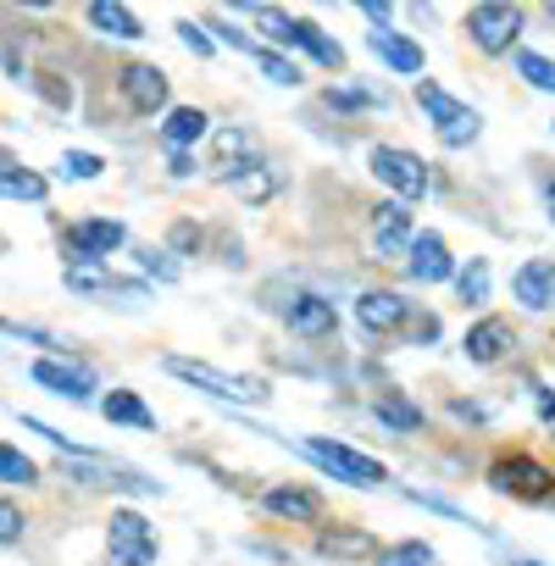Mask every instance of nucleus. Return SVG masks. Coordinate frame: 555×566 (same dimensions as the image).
Listing matches in <instances>:
<instances>
[{
    "label": "nucleus",
    "instance_id": "obj_1",
    "mask_svg": "<svg viewBox=\"0 0 555 566\" xmlns=\"http://www.w3.org/2000/svg\"><path fill=\"white\" fill-rule=\"evenodd\" d=\"M178 384H189V389H206V395H217V400H228V406H266V384L261 378H239V373H222V367H211V361H189V356H167L161 361Z\"/></svg>",
    "mask_w": 555,
    "mask_h": 566
},
{
    "label": "nucleus",
    "instance_id": "obj_2",
    "mask_svg": "<svg viewBox=\"0 0 555 566\" xmlns=\"http://www.w3.org/2000/svg\"><path fill=\"white\" fill-rule=\"evenodd\" d=\"M255 29L266 34V40H278V45H295V51H306V56H317L323 67H345V45L339 40H328L317 23H306V18H290V12H272V7H255Z\"/></svg>",
    "mask_w": 555,
    "mask_h": 566
},
{
    "label": "nucleus",
    "instance_id": "obj_3",
    "mask_svg": "<svg viewBox=\"0 0 555 566\" xmlns=\"http://www.w3.org/2000/svg\"><path fill=\"white\" fill-rule=\"evenodd\" d=\"M417 106L428 112V123H433L439 145H450V150L472 145V139H478V128H483V117H478V112H472L467 101L444 95L439 84H417Z\"/></svg>",
    "mask_w": 555,
    "mask_h": 566
},
{
    "label": "nucleus",
    "instance_id": "obj_4",
    "mask_svg": "<svg viewBox=\"0 0 555 566\" xmlns=\"http://www.w3.org/2000/svg\"><path fill=\"white\" fill-rule=\"evenodd\" d=\"M156 527L139 511H112L106 522V560L112 566H156Z\"/></svg>",
    "mask_w": 555,
    "mask_h": 566
},
{
    "label": "nucleus",
    "instance_id": "obj_5",
    "mask_svg": "<svg viewBox=\"0 0 555 566\" xmlns=\"http://www.w3.org/2000/svg\"><path fill=\"white\" fill-rule=\"evenodd\" d=\"M489 483L511 500H555V472L533 455H500L489 467Z\"/></svg>",
    "mask_w": 555,
    "mask_h": 566
},
{
    "label": "nucleus",
    "instance_id": "obj_6",
    "mask_svg": "<svg viewBox=\"0 0 555 566\" xmlns=\"http://www.w3.org/2000/svg\"><path fill=\"white\" fill-rule=\"evenodd\" d=\"M317 467H328L334 478H345V483H356V489H378L389 472H384V461H373V455H362V450H350V444H334V439H306L301 444Z\"/></svg>",
    "mask_w": 555,
    "mask_h": 566
},
{
    "label": "nucleus",
    "instance_id": "obj_7",
    "mask_svg": "<svg viewBox=\"0 0 555 566\" xmlns=\"http://www.w3.org/2000/svg\"><path fill=\"white\" fill-rule=\"evenodd\" d=\"M367 167H373L378 184H389L400 200H422V195H428V167H422V156H411V150H400V145H378V150L367 156Z\"/></svg>",
    "mask_w": 555,
    "mask_h": 566
},
{
    "label": "nucleus",
    "instance_id": "obj_8",
    "mask_svg": "<svg viewBox=\"0 0 555 566\" xmlns=\"http://www.w3.org/2000/svg\"><path fill=\"white\" fill-rule=\"evenodd\" d=\"M467 34L483 56H505L522 34V12L516 7H472L467 12Z\"/></svg>",
    "mask_w": 555,
    "mask_h": 566
},
{
    "label": "nucleus",
    "instance_id": "obj_9",
    "mask_svg": "<svg viewBox=\"0 0 555 566\" xmlns=\"http://www.w3.org/2000/svg\"><path fill=\"white\" fill-rule=\"evenodd\" d=\"M67 478L84 483V489H112V494H161L156 478H139L134 467H112V461H95V455H73Z\"/></svg>",
    "mask_w": 555,
    "mask_h": 566
},
{
    "label": "nucleus",
    "instance_id": "obj_10",
    "mask_svg": "<svg viewBox=\"0 0 555 566\" xmlns=\"http://www.w3.org/2000/svg\"><path fill=\"white\" fill-rule=\"evenodd\" d=\"M117 84H123V95H128V106H134L139 117H156V112H167V95H172V84H167V73H161L156 62H128Z\"/></svg>",
    "mask_w": 555,
    "mask_h": 566
},
{
    "label": "nucleus",
    "instance_id": "obj_11",
    "mask_svg": "<svg viewBox=\"0 0 555 566\" xmlns=\"http://www.w3.org/2000/svg\"><path fill=\"white\" fill-rule=\"evenodd\" d=\"M62 277H67V290H73V295H128V301H139V295H145V283L117 277L106 261H78V255H73Z\"/></svg>",
    "mask_w": 555,
    "mask_h": 566
},
{
    "label": "nucleus",
    "instance_id": "obj_12",
    "mask_svg": "<svg viewBox=\"0 0 555 566\" xmlns=\"http://www.w3.org/2000/svg\"><path fill=\"white\" fill-rule=\"evenodd\" d=\"M34 384H45V389L62 395V400H95V389H101V378H95L90 367H78V361H56V356L34 361Z\"/></svg>",
    "mask_w": 555,
    "mask_h": 566
},
{
    "label": "nucleus",
    "instance_id": "obj_13",
    "mask_svg": "<svg viewBox=\"0 0 555 566\" xmlns=\"http://www.w3.org/2000/svg\"><path fill=\"white\" fill-rule=\"evenodd\" d=\"M123 222H112V217H90V222H73L67 228V244H73V255L78 261H106L112 250H123Z\"/></svg>",
    "mask_w": 555,
    "mask_h": 566
},
{
    "label": "nucleus",
    "instance_id": "obj_14",
    "mask_svg": "<svg viewBox=\"0 0 555 566\" xmlns=\"http://www.w3.org/2000/svg\"><path fill=\"white\" fill-rule=\"evenodd\" d=\"M284 323H290V334H301V339H334V328H339L334 301H323V295H295V301L284 306Z\"/></svg>",
    "mask_w": 555,
    "mask_h": 566
},
{
    "label": "nucleus",
    "instance_id": "obj_15",
    "mask_svg": "<svg viewBox=\"0 0 555 566\" xmlns=\"http://www.w3.org/2000/svg\"><path fill=\"white\" fill-rule=\"evenodd\" d=\"M356 317H362L367 334H395V328L411 323V306H406L395 290H367V295L356 301Z\"/></svg>",
    "mask_w": 555,
    "mask_h": 566
},
{
    "label": "nucleus",
    "instance_id": "obj_16",
    "mask_svg": "<svg viewBox=\"0 0 555 566\" xmlns=\"http://www.w3.org/2000/svg\"><path fill=\"white\" fill-rule=\"evenodd\" d=\"M373 250L378 255H406L411 250V211L400 200H384L373 211Z\"/></svg>",
    "mask_w": 555,
    "mask_h": 566
},
{
    "label": "nucleus",
    "instance_id": "obj_17",
    "mask_svg": "<svg viewBox=\"0 0 555 566\" xmlns=\"http://www.w3.org/2000/svg\"><path fill=\"white\" fill-rule=\"evenodd\" d=\"M511 295H516L527 312H555V261H527V266L511 277Z\"/></svg>",
    "mask_w": 555,
    "mask_h": 566
},
{
    "label": "nucleus",
    "instance_id": "obj_18",
    "mask_svg": "<svg viewBox=\"0 0 555 566\" xmlns=\"http://www.w3.org/2000/svg\"><path fill=\"white\" fill-rule=\"evenodd\" d=\"M261 505H266L272 516H290V522H323V494H317V489H301V483L266 489Z\"/></svg>",
    "mask_w": 555,
    "mask_h": 566
},
{
    "label": "nucleus",
    "instance_id": "obj_19",
    "mask_svg": "<svg viewBox=\"0 0 555 566\" xmlns=\"http://www.w3.org/2000/svg\"><path fill=\"white\" fill-rule=\"evenodd\" d=\"M511 345H516V334H511L505 317H483V323L467 328V361H478V367H494Z\"/></svg>",
    "mask_w": 555,
    "mask_h": 566
},
{
    "label": "nucleus",
    "instance_id": "obj_20",
    "mask_svg": "<svg viewBox=\"0 0 555 566\" xmlns=\"http://www.w3.org/2000/svg\"><path fill=\"white\" fill-rule=\"evenodd\" d=\"M406 255H411L406 266H411L417 283H444V277L455 272V266H450V250H444L439 233H411V250H406Z\"/></svg>",
    "mask_w": 555,
    "mask_h": 566
},
{
    "label": "nucleus",
    "instance_id": "obj_21",
    "mask_svg": "<svg viewBox=\"0 0 555 566\" xmlns=\"http://www.w3.org/2000/svg\"><path fill=\"white\" fill-rule=\"evenodd\" d=\"M367 45L395 67V73H422V45H411L406 34H395L389 23H373V34H367Z\"/></svg>",
    "mask_w": 555,
    "mask_h": 566
},
{
    "label": "nucleus",
    "instance_id": "obj_22",
    "mask_svg": "<svg viewBox=\"0 0 555 566\" xmlns=\"http://www.w3.org/2000/svg\"><path fill=\"white\" fill-rule=\"evenodd\" d=\"M222 184H228V189H233L244 206H266V200L278 195V184H284V178H278L266 161H244V167H239L233 178H222Z\"/></svg>",
    "mask_w": 555,
    "mask_h": 566
},
{
    "label": "nucleus",
    "instance_id": "obj_23",
    "mask_svg": "<svg viewBox=\"0 0 555 566\" xmlns=\"http://www.w3.org/2000/svg\"><path fill=\"white\" fill-rule=\"evenodd\" d=\"M206 134H211V117H206L200 106H172L167 123H161V139H167L172 150H189V145H200Z\"/></svg>",
    "mask_w": 555,
    "mask_h": 566
},
{
    "label": "nucleus",
    "instance_id": "obj_24",
    "mask_svg": "<svg viewBox=\"0 0 555 566\" xmlns=\"http://www.w3.org/2000/svg\"><path fill=\"white\" fill-rule=\"evenodd\" d=\"M45 178L40 172H29L18 156H7V150H0V200H45Z\"/></svg>",
    "mask_w": 555,
    "mask_h": 566
},
{
    "label": "nucleus",
    "instance_id": "obj_25",
    "mask_svg": "<svg viewBox=\"0 0 555 566\" xmlns=\"http://www.w3.org/2000/svg\"><path fill=\"white\" fill-rule=\"evenodd\" d=\"M90 23H95L101 34H112V40H145L139 18H134L128 7H117V0H95V7H90Z\"/></svg>",
    "mask_w": 555,
    "mask_h": 566
},
{
    "label": "nucleus",
    "instance_id": "obj_26",
    "mask_svg": "<svg viewBox=\"0 0 555 566\" xmlns=\"http://www.w3.org/2000/svg\"><path fill=\"white\" fill-rule=\"evenodd\" d=\"M101 411H106V422H128V428H156V411L134 395V389H112L106 400H101Z\"/></svg>",
    "mask_w": 555,
    "mask_h": 566
},
{
    "label": "nucleus",
    "instance_id": "obj_27",
    "mask_svg": "<svg viewBox=\"0 0 555 566\" xmlns=\"http://www.w3.org/2000/svg\"><path fill=\"white\" fill-rule=\"evenodd\" d=\"M239 156H250V134H244V128H222V134H217V161H211L217 178H233V172L244 167Z\"/></svg>",
    "mask_w": 555,
    "mask_h": 566
},
{
    "label": "nucleus",
    "instance_id": "obj_28",
    "mask_svg": "<svg viewBox=\"0 0 555 566\" xmlns=\"http://www.w3.org/2000/svg\"><path fill=\"white\" fill-rule=\"evenodd\" d=\"M455 290H461L467 306H483V301H489V261H483V255L467 261V272L455 277Z\"/></svg>",
    "mask_w": 555,
    "mask_h": 566
},
{
    "label": "nucleus",
    "instance_id": "obj_29",
    "mask_svg": "<svg viewBox=\"0 0 555 566\" xmlns=\"http://www.w3.org/2000/svg\"><path fill=\"white\" fill-rule=\"evenodd\" d=\"M378 422H389V428H400V433H417V428H422V411H417L411 400H400V395H384V400H378Z\"/></svg>",
    "mask_w": 555,
    "mask_h": 566
},
{
    "label": "nucleus",
    "instance_id": "obj_30",
    "mask_svg": "<svg viewBox=\"0 0 555 566\" xmlns=\"http://www.w3.org/2000/svg\"><path fill=\"white\" fill-rule=\"evenodd\" d=\"M317 544H323V555H378V544H373L367 533H350V527H334V533H323Z\"/></svg>",
    "mask_w": 555,
    "mask_h": 566
},
{
    "label": "nucleus",
    "instance_id": "obj_31",
    "mask_svg": "<svg viewBox=\"0 0 555 566\" xmlns=\"http://www.w3.org/2000/svg\"><path fill=\"white\" fill-rule=\"evenodd\" d=\"M0 483H40V467L23 455V450H12V444H0Z\"/></svg>",
    "mask_w": 555,
    "mask_h": 566
},
{
    "label": "nucleus",
    "instance_id": "obj_32",
    "mask_svg": "<svg viewBox=\"0 0 555 566\" xmlns=\"http://www.w3.org/2000/svg\"><path fill=\"white\" fill-rule=\"evenodd\" d=\"M516 73H522L533 90L555 95V62H549V56H538V51H522V56H516Z\"/></svg>",
    "mask_w": 555,
    "mask_h": 566
},
{
    "label": "nucleus",
    "instance_id": "obj_33",
    "mask_svg": "<svg viewBox=\"0 0 555 566\" xmlns=\"http://www.w3.org/2000/svg\"><path fill=\"white\" fill-rule=\"evenodd\" d=\"M250 56H255V67H261L272 84H290V90L301 84V67H295L290 56H278V51H255V45H250Z\"/></svg>",
    "mask_w": 555,
    "mask_h": 566
},
{
    "label": "nucleus",
    "instance_id": "obj_34",
    "mask_svg": "<svg viewBox=\"0 0 555 566\" xmlns=\"http://www.w3.org/2000/svg\"><path fill=\"white\" fill-rule=\"evenodd\" d=\"M378 566H433V549L428 544H395V549H378Z\"/></svg>",
    "mask_w": 555,
    "mask_h": 566
},
{
    "label": "nucleus",
    "instance_id": "obj_35",
    "mask_svg": "<svg viewBox=\"0 0 555 566\" xmlns=\"http://www.w3.org/2000/svg\"><path fill=\"white\" fill-rule=\"evenodd\" d=\"M101 156H90V150H67L62 156V178H101Z\"/></svg>",
    "mask_w": 555,
    "mask_h": 566
},
{
    "label": "nucleus",
    "instance_id": "obj_36",
    "mask_svg": "<svg viewBox=\"0 0 555 566\" xmlns=\"http://www.w3.org/2000/svg\"><path fill=\"white\" fill-rule=\"evenodd\" d=\"M23 533H29V516L12 500H0V544H18Z\"/></svg>",
    "mask_w": 555,
    "mask_h": 566
},
{
    "label": "nucleus",
    "instance_id": "obj_37",
    "mask_svg": "<svg viewBox=\"0 0 555 566\" xmlns=\"http://www.w3.org/2000/svg\"><path fill=\"white\" fill-rule=\"evenodd\" d=\"M178 34H184V45H189L195 56H211V40H206V29H200V23H178Z\"/></svg>",
    "mask_w": 555,
    "mask_h": 566
},
{
    "label": "nucleus",
    "instance_id": "obj_38",
    "mask_svg": "<svg viewBox=\"0 0 555 566\" xmlns=\"http://www.w3.org/2000/svg\"><path fill=\"white\" fill-rule=\"evenodd\" d=\"M145 272H156L161 283H172V277H178V266H172V261H156V250L145 255Z\"/></svg>",
    "mask_w": 555,
    "mask_h": 566
},
{
    "label": "nucleus",
    "instance_id": "obj_39",
    "mask_svg": "<svg viewBox=\"0 0 555 566\" xmlns=\"http://www.w3.org/2000/svg\"><path fill=\"white\" fill-rule=\"evenodd\" d=\"M533 400H538V417H544V422H555V395L533 384Z\"/></svg>",
    "mask_w": 555,
    "mask_h": 566
},
{
    "label": "nucleus",
    "instance_id": "obj_40",
    "mask_svg": "<svg viewBox=\"0 0 555 566\" xmlns=\"http://www.w3.org/2000/svg\"><path fill=\"white\" fill-rule=\"evenodd\" d=\"M172 172H178V178H189V172H195V161H189L184 150H172Z\"/></svg>",
    "mask_w": 555,
    "mask_h": 566
},
{
    "label": "nucleus",
    "instance_id": "obj_41",
    "mask_svg": "<svg viewBox=\"0 0 555 566\" xmlns=\"http://www.w3.org/2000/svg\"><path fill=\"white\" fill-rule=\"evenodd\" d=\"M549 222H555V184H549Z\"/></svg>",
    "mask_w": 555,
    "mask_h": 566
},
{
    "label": "nucleus",
    "instance_id": "obj_42",
    "mask_svg": "<svg viewBox=\"0 0 555 566\" xmlns=\"http://www.w3.org/2000/svg\"><path fill=\"white\" fill-rule=\"evenodd\" d=\"M511 566H538V560H511Z\"/></svg>",
    "mask_w": 555,
    "mask_h": 566
}]
</instances>
